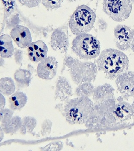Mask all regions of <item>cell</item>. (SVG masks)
Segmentation results:
<instances>
[{"label": "cell", "mask_w": 134, "mask_h": 151, "mask_svg": "<svg viewBox=\"0 0 134 151\" xmlns=\"http://www.w3.org/2000/svg\"><path fill=\"white\" fill-rule=\"evenodd\" d=\"M66 65L69 69L71 77L76 84L91 83L94 81L97 73V65L92 62H82L71 57L67 58Z\"/></svg>", "instance_id": "cell-5"}, {"label": "cell", "mask_w": 134, "mask_h": 151, "mask_svg": "<svg viewBox=\"0 0 134 151\" xmlns=\"http://www.w3.org/2000/svg\"><path fill=\"white\" fill-rule=\"evenodd\" d=\"M117 88L125 99L134 96V72L126 71L115 78Z\"/></svg>", "instance_id": "cell-7"}, {"label": "cell", "mask_w": 134, "mask_h": 151, "mask_svg": "<svg viewBox=\"0 0 134 151\" xmlns=\"http://www.w3.org/2000/svg\"><path fill=\"white\" fill-rule=\"evenodd\" d=\"M96 63L98 70L103 72L106 78L112 80L128 71L129 60L122 51L109 48L101 52Z\"/></svg>", "instance_id": "cell-1"}, {"label": "cell", "mask_w": 134, "mask_h": 151, "mask_svg": "<svg viewBox=\"0 0 134 151\" xmlns=\"http://www.w3.org/2000/svg\"><path fill=\"white\" fill-rule=\"evenodd\" d=\"M105 13L112 19L123 22L129 17L132 9L131 0H104Z\"/></svg>", "instance_id": "cell-6"}, {"label": "cell", "mask_w": 134, "mask_h": 151, "mask_svg": "<svg viewBox=\"0 0 134 151\" xmlns=\"http://www.w3.org/2000/svg\"><path fill=\"white\" fill-rule=\"evenodd\" d=\"M50 44L54 50L66 52L69 47L68 26H63L56 29L51 35Z\"/></svg>", "instance_id": "cell-8"}, {"label": "cell", "mask_w": 134, "mask_h": 151, "mask_svg": "<svg viewBox=\"0 0 134 151\" xmlns=\"http://www.w3.org/2000/svg\"><path fill=\"white\" fill-rule=\"evenodd\" d=\"M72 88L69 82L64 77H60L56 86L55 96L61 101H66L71 96Z\"/></svg>", "instance_id": "cell-15"}, {"label": "cell", "mask_w": 134, "mask_h": 151, "mask_svg": "<svg viewBox=\"0 0 134 151\" xmlns=\"http://www.w3.org/2000/svg\"><path fill=\"white\" fill-rule=\"evenodd\" d=\"M51 127H52V122L50 120L46 119L43 122L42 124V128H41V133L42 136H48L51 131Z\"/></svg>", "instance_id": "cell-24"}, {"label": "cell", "mask_w": 134, "mask_h": 151, "mask_svg": "<svg viewBox=\"0 0 134 151\" xmlns=\"http://www.w3.org/2000/svg\"><path fill=\"white\" fill-rule=\"evenodd\" d=\"M114 91L113 87L108 83L100 85L93 89V99L95 103H98L115 98Z\"/></svg>", "instance_id": "cell-14"}, {"label": "cell", "mask_w": 134, "mask_h": 151, "mask_svg": "<svg viewBox=\"0 0 134 151\" xmlns=\"http://www.w3.org/2000/svg\"><path fill=\"white\" fill-rule=\"evenodd\" d=\"M58 63L55 57H47L41 61L38 65L37 72L40 78L45 80L53 79L56 73Z\"/></svg>", "instance_id": "cell-9"}, {"label": "cell", "mask_w": 134, "mask_h": 151, "mask_svg": "<svg viewBox=\"0 0 134 151\" xmlns=\"http://www.w3.org/2000/svg\"><path fill=\"white\" fill-rule=\"evenodd\" d=\"M94 110V104L87 96H78L67 101L63 114L72 124L86 123Z\"/></svg>", "instance_id": "cell-2"}, {"label": "cell", "mask_w": 134, "mask_h": 151, "mask_svg": "<svg viewBox=\"0 0 134 151\" xmlns=\"http://www.w3.org/2000/svg\"><path fill=\"white\" fill-rule=\"evenodd\" d=\"M129 49L134 52V29H132L128 40Z\"/></svg>", "instance_id": "cell-29"}, {"label": "cell", "mask_w": 134, "mask_h": 151, "mask_svg": "<svg viewBox=\"0 0 134 151\" xmlns=\"http://www.w3.org/2000/svg\"><path fill=\"white\" fill-rule=\"evenodd\" d=\"M21 119L19 117H14L5 123H2V130L6 133L13 134L20 129L21 126Z\"/></svg>", "instance_id": "cell-19"}, {"label": "cell", "mask_w": 134, "mask_h": 151, "mask_svg": "<svg viewBox=\"0 0 134 151\" xmlns=\"http://www.w3.org/2000/svg\"><path fill=\"white\" fill-rule=\"evenodd\" d=\"M94 87L91 83L80 84L76 90V94L78 96H88L92 95Z\"/></svg>", "instance_id": "cell-22"}, {"label": "cell", "mask_w": 134, "mask_h": 151, "mask_svg": "<svg viewBox=\"0 0 134 151\" xmlns=\"http://www.w3.org/2000/svg\"><path fill=\"white\" fill-rule=\"evenodd\" d=\"M14 54L16 63L18 64H20L23 59V52L21 50L15 49Z\"/></svg>", "instance_id": "cell-30"}, {"label": "cell", "mask_w": 134, "mask_h": 151, "mask_svg": "<svg viewBox=\"0 0 134 151\" xmlns=\"http://www.w3.org/2000/svg\"><path fill=\"white\" fill-rule=\"evenodd\" d=\"M96 20L94 11L86 5L78 6L69 22V27L75 35L88 33L91 31Z\"/></svg>", "instance_id": "cell-4"}, {"label": "cell", "mask_w": 134, "mask_h": 151, "mask_svg": "<svg viewBox=\"0 0 134 151\" xmlns=\"http://www.w3.org/2000/svg\"><path fill=\"white\" fill-rule=\"evenodd\" d=\"M74 53L81 59H93L99 56L100 42L92 35L83 33L78 35L72 42Z\"/></svg>", "instance_id": "cell-3"}, {"label": "cell", "mask_w": 134, "mask_h": 151, "mask_svg": "<svg viewBox=\"0 0 134 151\" xmlns=\"http://www.w3.org/2000/svg\"><path fill=\"white\" fill-rule=\"evenodd\" d=\"M48 48L42 40L32 42L27 47L29 59L34 63H38L47 57Z\"/></svg>", "instance_id": "cell-13"}, {"label": "cell", "mask_w": 134, "mask_h": 151, "mask_svg": "<svg viewBox=\"0 0 134 151\" xmlns=\"http://www.w3.org/2000/svg\"><path fill=\"white\" fill-rule=\"evenodd\" d=\"M98 28L100 32H105L108 28V24L105 20L102 19L98 20L97 22Z\"/></svg>", "instance_id": "cell-28"}, {"label": "cell", "mask_w": 134, "mask_h": 151, "mask_svg": "<svg viewBox=\"0 0 134 151\" xmlns=\"http://www.w3.org/2000/svg\"><path fill=\"white\" fill-rule=\"evenodd\" d=\"M14 78L19 87L26 88L30 85L31 80V72L26 70L19 69L14 74Z\"/></svg>", "instance_id": "cell-18"}, {"label": "cell", "mask_w": 134, "mask_h": 151, "mask_svg": "<svg viewBox=\"0 0 134 151\" xmlns=\"http://www.w3.org/2000/svg\"><path fill=\"white\" fill-rule=\"evenodd\" d=\"M12 37L8 35L4 34L0 38V53L1 58L12 57L14 52Z\"/></svg>", "instance_id": "cell-16"}, {"label": "cell", "mask_w": 134, "mask_h": 151, "mask_svg": "<svg viewBox=\"0 0 134 151\" xmlns=\"http://www.w3.org/2000/svg\"><path fill=\"white\" fill-rule=\"evenodd\" d=\"M22 5L28 8L36 7L37 6L42 0H18Z\"/></svg>", "instance_id": "cell-27"}, {"label": "cell", "mask_w": 134, "mask_h": 151, "mask_svg": "<svg viewBox=\"0 0 134 151\" xmlns=\"http://www.w3.org/2000/svg\"><path fill=\"white\" fill-rule=\"evenodd\" d=\"M69 1H71V2H73V1H79V0H68Z\"/></svg>", "instance_id": "cell-32"}, {"label": "cell", "mask_w": 134, "mask_h": 151, "mask_svg": "<svg viewBox=\"0 0 134 151\" xmlns=\"http://www.w3.org/2000/svg\"><path fill=\"white\" fill-rule=\"evenodd\" d=\"M13 114V112L8 109L1 110V121L5 123L10 120Z\"/></svg>", "instance_id": "cell-25"}, {"label": "cell", "mask_w": 134, "mask_h": 151, "mask_svg": "<svg viewBox=\"0 0 134 151\" xmlns=\"http://www.w3.org/2000/svg\"><path fill=\"white\" fill-rule=\"evenodd\" d=\"M9 107L13 110H19L24 107L27 101V96L21 91L13 94L9 99Z\"/></svg>", "instance_id": "cell-17"}, {"label": "cell", "mask_w": 134, "mask_h": 151, "mask_svg": "<svg viewBox=\"0 0 134 151\" xmlns=\"http://www.w3.org/2000/svg\"><path fill=\"white\" fill-rule=\"evenodd\" d=\"M131 29L130 27L125 25H118L115 27L114 41L116 46L119 50L123 51L129 50L128 40Z\"/></svg>", "instance_id": "cell-12"}, {"label": "cell", "mask_w": 134, "mask_h": 151, "mask_svg": "<svg viewBox=\"0 0 134 151\" xmlns=\"http://www.w3.org/2000/svg\"><path fill=\"white\" fill-rule=\"evenodd\" d=\"M10 36L18 47L21 49L27 48L32 43L30 30L26 27L17 25L10 32Z\"/></svg>", "instance_id": "cell-10"}, {"label": "cell", "mask_w": 134, "mask_h": 151, "mask_svg": "<svg viewBox=\"0 0 134 151\" xmlns=\"http://www.w3.org/2000/svg\"><path fill=\"white\" fill-rule=\"evenodd\" d=\"M112 114L117 125L130 120L133 118L131 104L120 101L116 103Z\"/></svg>", "instance_id": "cell-11"}, {"label": "cell", "mask_w": 134, "mask_h": 151, "mask_svg": "<svg viewBox=\"0 0 134 151\" xmlns=\"http://www.w3.org/2000/svg\"><path fill=\"white\" fill-rule=\"evenodd\" d=\"M64 0H42L43 5L48 10L61 7Z\"/></svg>", "instance_id": "cell-23"}, {"label": "cell", "mask_w": 134, "mask_h": 151, "mask_svg": "<svg viewBox=\"0 0 134 151\" xmlns=\"http://www.w3.org/2000/svg\"><path fill=\"white\" fill-rule=\"evenodd\" d=\"M131 106H132V113H133V118H134V101L131 104Z\"/></svg>", "instance_id": "cell-31"}, {"label": "cell", "mask_w": 134, "mask_h": 151, "mask_svg": "<svg viewBox=\"0 0 134 151\" xmlns=\"http://www.w3.org/2000/svg\"><path fill=\"white\" fill-rule=\"evenodd\" d=\"M131 1H132V3H134V0H131Z\"/></svg>", "instance_id": "cell-33"}, {"label": "cell", "mask_w": 134, "mask_h": 151, "mask_svg": "<svg viewBox=\"0 0 134 151\" xmlns=\"http://www.w3.org/2000/svg\"><path fill=\"white\" fill-rule=\"evenodd\" d=\"M21 127L20 128V132L22 134L26 133H31L36 127L37 124V121L35 118L32 117H25L21 120Z\"/></svg>", "instance_id": "cell-21"}, {"label": "cell", "mask_w": 134, "mask_h": 151, "mask_svg": "<svg viewBox=\"0 0 134 151\" xmlns=\"http://www.w3.org/2000/svg\"><path fill=\"white\" fill-rule=\"evenodd\" d=\"M62 142L61 141L58 142H53V143H50L49 145H47L44 148H41L42 150H61L63 148Z\"/></svg>", "instance_id": "cell-26"}, {"label": "cell", "mask_w": 134, "mask_h": 151, "mask_svg": "<svg viewBox=\"0 0 134 151\" xmlns=\"http://www.w3.org/2000/svg\"><path fill=\"white\" fill-rule=\"evenodd\" d=\"M14 82L10 78H3L1 79V93L6 96L12 94L15 91Z\"/></svg>", "instance_id": "cell-20"}]
</instances>
